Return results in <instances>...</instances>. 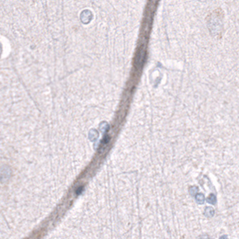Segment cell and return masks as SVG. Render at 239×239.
<instances>
[{"label":"cell","mask_w":239,"mask_h":239,"mask_svg":"<svg viewBox=\"0 0 239 239\" xmlns=\"http://www.w3.org/2000/svg\"><path fill=\"white\" fill-rule=\"evenodd\" d=\"M97 137H98V134H97V131L95 130H91V132L89 133V138L91 140H95V139H97Z\"/></svg>","instance_id":"3957f363"},{"label":"cell","mask_w":239,"mask_h":239,"mask_svg":"<svg viewBox=\"0 0 239 239\" xmlns=\"http://www.w3.org/2000/svg\"><path fill=\"white\" fill-rule=\"evenodd\" d=\"M199 197H200V200H198V201H199L200 203H202V201H203V196H202L201 194H200ZM196 200H199V198H196Z\"/></svg>","instance_id":"5b68a950"},{"label":"cell","mask_w":239,"mask_h":239,"mask_svg":"<svg viewBox=\"0 0 239 239\" xmlns=\"http://www.w3.org/2000/svg\"><path fill=\"white\" fill-rule=\"evenodd\" d=\"M92 18H93L92 12L89 11V10H84L83 12L81 13L80 19H81L83 24H88V22L92 20Z\"/></svg>","instance_id":"7a4b0ae2"},{"label":"cell","mask_w":239,"mask_h":239,"mask_svg":"<svg viewBox=\"0 0 239 239\" xmlns=\"http://www.w3.org/2000/svg\"><path fill=\"white\" fill-rule=\"evenodd\" d=\"M208 201H209V202H211V203H213V204H215V203H216V197H215L214 195H210V198L208 199Z\"/></svg>","instance_id":"277c9868"},{"label":"cell","mask_w":239,"mask_h":239,"mask_svg":"<svg viewBox=\"0 0 239 239\" xmlns=\"http://www.w3.org/2000/svg\"><path fill=\"white\" fill-rule=\"evenodd\" d=\"M81 191H83V187H79V188H78V191H76V193H77V194H79V193H80Z\"/></svg>","instance_id":"8992f818"},{"label":"cell","mask_w":239,"mask_h":239,"mask_svg":"<svg viewBox=\"0 0 239 239\" xmlns=\"http://www.w3.org/2000/svg\"><path fill=\"white\" fill-rule=\"evenodd\" d=\"M10 175H11V170L9 167L3 166L0 168V181L1 182H5L8 180Z\"/></svg>","instance_id":"6da1fadb"}]
</instances>
